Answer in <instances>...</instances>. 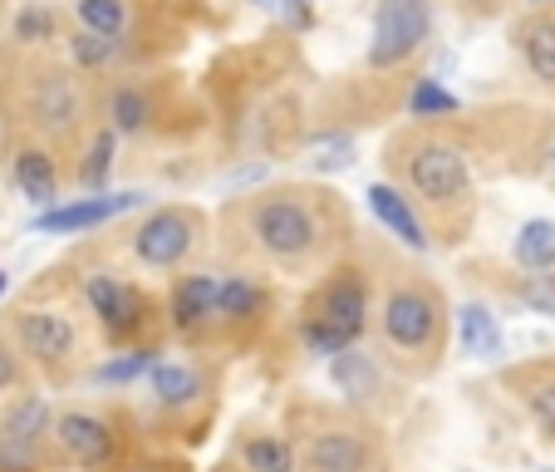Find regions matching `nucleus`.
I'll use <instances>...</instances> for the list:
<instances>
[{"label":"nucleus","mask_w":555,"mask_h":472,"mask_svg":"<svg viewBox=\"0 0 555 472\" xmlns=\"http://www.w3.org/2000/svg\"><path fill=\"white\" fill-rule=\"evenodd\" d=\"M275 5H281V11L291 15V25H300V30L314 21V0H275Z\"/></svg>","instance_id":"35"},{"label":"nucleus","mask_w":555,"mask_h":472,"mask_svg":"<svg viewBox=\"0 0 555 472\" xmlns=\"http://www.w3.org/2000/svg\"><path fill=\"white\" fill-rule=\"evenodd\" d=\"M369 207H374V217L384 221V227L393 231L403 246H413V252H428V231H423V221L413 217L409 197H399V192L388 188V182H374V188H369Z\"/></svg>","instance_id":"13"},{"label":"nucleus","mask_w":555,"mask_h":472,"mask_svg":"<svg viewBox=\"0 0 555 472\" xmlns=\"http://www.w3.org/2000/svg\"><path fill=\"white\" fill-rule=\"evenodd\" d=\"M266 310V291L251 276H227L217 281V315L221 320H256Z\"/></svg>","instance_id":"20"},{"label":"nucleus","mask_w":555,"mask_h":472,"mask_svg":"<svg viewBox=\"0 0 555 472\" xmlns=\"http://www.w3.org/2000/svg\"><path fill=\"white\" fill-rule=\"evenodd\" d=\"M516 261H521L526 271H551L555 266V221L531 217L516 231Z\"/></svg>","instance_id":"21"},{"label":"nucleus","mask_w":555,"mask_h":472,"mask_svg":"<svg viewBox=\"0 0 555 472\" xmlns=\"http://www.w3.org/2000/svg\"><path fill=\"white\" fill-rule=\"evenodd\" d=\"M409 182L433 207H452V202L467 192V163H462V153L448 143H423V148H413V157H409Z\"/></svg>","instance_id":"7"},{"label":"nucleus","mask_w":555,"mask_h":472,"mask_svg":"<svg viewBox=\"0 0 555 472\" xmlns=\"http://www.w3.org/2000/svg\"><path fill=\"white\" fill-rule=\"evenodd\" d=\"M147 384H153V399L163 409H188L202 399V374L192 365H178V359H153Z\"/></svg>","instance_id":"16"},{"label":"nucleus","mask_w":555,"mask_h":472,"mask_svg":"<svg viewBox=\"0 0 555 472\" xmlns=\"http://www.w3.org/2000/svg\"><path fill=\"white\" fill-rule=\"evenodd\" d=\"M433 30L428 0H378L374 11V40H369V64L374 69H393L403 64Z\"/></svg>","instance_id":"4"},{"label":"nucleus","mask_w":555,"mask_h":472,"mask_svg":"<svg viewBox=\"0 0 555 472\" xmlns=\"http://www.w3.org/2000/svg\"><path fill=\"white\" fill-rule=\"evenodd\" d=\"M349 153H354V143L345 133H325L314 143V168H349Z\"/></svg>","instance_id":"31"},{"label":"nucleus","mask_w":555,"mask_h":472,"mask_svg":"<svg viewBox=\"0 0 555 472\" xmlns=\"http://www.w3.org/2000/svg\"><path fill=\"white\" fill-rule=\"evenodd\" d=\"M85 301L114 335H133V330L143 326V295H138L133 285H124L118 276H89Z\"/></svg>","instance_id":"12"},{"label":"nucleus","mask_w":555,"mask_h":472,"mask_svg":"<svg viewBox=\"0 0 555 472\" xmlns=\"http://www.w3.org/2000/svg\"><path fill=\"white\" fill-rule=\"evenodd\" d=\"M251 237L275 261H305L320 246V221L300 197L275 192V197H261L251 207Z\"/></svg>","instance_id":"3"},{"label":"nucleus","mask_w":555,"mask_h":472,"mask_svg":"<svg viewBox=\"0 0 555 472\" xmlns=\"http://www.w3.org/2000/svg\"><path fill=\"white\" fill-rule=\"evenodd\" d=\"M409 114L413 118H438V114H457V99L438 85V79H418L409 94Z\"/></svg>","instance_id":"27"},{"label":"nucleus","mask_w":555,"mask_h":472,"mask_svg":"<svg viewBox=\"0 0 555 472\" xmlns=\"http://www.w3.org/2000/svg\"><path fill=\"white\" fill-rule=\"evenodd\" d=\"M15 384H21V359H15L11 345L0 340V394H11Z\"/></svg>","instance_id":"34"},{"label":"nucleus","mask_w":555,"mask_h":472,"mask_svg":"<svg viewBox=\"0 0 555 472\" xmlns=\"http://www.w3.org/2000/svg\"><path fill=\"white\" fill-rule=\"evenodd\" d=\"M114 50H118V44L104 40V35H94V30H79L69 40V54H74V64H79V69H99V64H108V60H114Z\"/></svg>","instance_id":"29"},{"label":"nucleus","mask_w":555,"mask_h":472,"mask_svg":"<svg viewBox=\"0 0 555 472\" xmlns=\"http://www.w3.org/2000/svg\"><path fill=\"white\" fill-rule=\"evenodd\" d=\"M11 178L35 207H54V197H60V173H54V157L44 148H21Z\"/></svg>","instance_id":"14"},{"label":"nucleus","mask_w":555,"mask_h":472,"mask_svg":"<svg viewBox=\"0 0 555 472\" xmlns=\"http://www.w3.org/2000/svg\"><path fill=\"white\" fill-rule=\"evenodd\" d=\"M143 192H118V197H79V202H64V207H44L35 217V231H50V237H69V231H89V227H104L114 221L118 212L138 207Z\"/></svg>","instance_id":"11"},{"label":"nucleus","mask_w":555,"mask_h":472,"mask_svg":"<svg viewBox=\"0 0 555 472\" xmlns=\"http://www.w3.org/2000/svg\"><path fill=\"white\" fill-rule=\"evenodd\" d=\"M50 35H54V15L44 11V5H25V11L15 15V40L40 44V40H50Z\"/></svg>","instance_id":"30"},{"label":"nucleus","mask_w":555,"mask_h":472,"mask_svg":"<svg viewBox=\"0 0 555 472\" xmlns=\"http://www.w3.org/2000/svg\"><path fill=\"white\" fill-rule=\"evenodd\" d=\"M457 335H462V349L467 355H502V326H496V315L487 305H462L457 310Z\"/></svg>","instance_id":"18"},{"label":"nucleus","mask_w":555,"mask_h":472,"mask_svg":"<svg viewBox=\"0 0 555 472\" xmlns=\"http://www.w3.org/2000/svg\"><path fill=\"white\" fill-rule=\"evenodd\" d=\"M526 64H531V74L541 79V85H555V21H535L526 25Z\"/></svg>","instance_id":"23"},{"label":"nucleus","mask_w":555,"mask_h":472,"mask_svg":"<svg viewBox=\"0 0 555 472\" xmlns=\"http://www.w3.org/2000/svg\"><path fill=\"white\" fill-rule=\"evenodd\" d=\"M153 118V109H147V94L133 85L114 89V99H108V128L114 133H138V128Z\"/></svg>","instance_id":"24"},{"label":"nucleus","mask_w":555,"mask_h":472,"mask_svg":"<svg viewBox=\"0 0 555 472\" xmlns=\"http://www.w3.org/2000/svg\"><path fill=\"white\" fill-rule=\"evenodd\" d=\"M114 148H118V133H114V128H104V133L89 143V157L79 163V182H85V188H104L108 168H114Z\"/></svg>","instance_id":"26"},{"label":"nucleus","mask_w":555,"mask_h":472,"mask_svg":"<svg viewBox=\"0 0 555 472\" xmlns=\"http://www.w3.org/2000/svg\"><path fill=\"white\" fill-rule=\"evenodd\" d=\"M74 114H79V99H74L69 79L64 74H40V85H35V124L69 128Z\"/></svg>","instance_id":"17"},{"label":"nucleus","mask_w":555,"mask_h":472,"mask_svg":"<svg viewBox=\"0 0 555 472\" xmlns=\"http://www.w3.org/2000/svg\"><path fill=\"white\" fill-rule=\"evenodd\" d=\"M521 301L535 305V310H545V315H555V281L551 276H535L531 285H521Z\"/></svg>","instance_id":"33"},{"label":"nucleus","mask_w":555,"mask_h":472,"mask_svg":"<svg viewBox=\"0 0 555 472\" xmlns=\"http://www.w3.org/2000/svg\"><path fill=\"white\" fill-rule=\"evenodd\" d=\"M197 246V217L182 207H163L133 231V256L153 271H172Z\"/></svg>","instance_id":"5"},{"label":"nucleus","mask_w":555,"mask_h":472,"mask_svg":"<svg viewBox=\"0 0 555 472\" xmlns=\"http://www.w3.org/2000/svg\"><path fill=\"white\" fill-rule=\"evenodd\" d=\"M369 326V285L359 271H335L325 281V291L310 301L300 320V335L310 345V355H339V349L359 345Z\"/></svg>","instance_id":"1"},{"label":"nucleus","mask_w":555,"mask_h":472,"mask_svg":"<svg viewBox=\"0 0 555 472\" xmlns=\"http://www.w3.org/2000/svg\"><path fill=\"white\" fill-rule=\"evenodd\" d=\"M335 365H330V374H335V384L345 388L349 399H374L378 394V369H374V359L364 355V349H339V355H330Z\"/></svg>","instance_id":"19"},{"label":"nucleus","mask_w":555,"mask_h":472,"mask_svg":"<svg viewBox=\"0 0 555 472\" xmlns=\"http://www.w3.org/2000/svg\"><path fill=\"white\" fill-rule=\"evenodd\" d=\"M251 5H261V11H271V5H275V0H251Z\"/></svg>","instance_id":"37"},{"label":"nucleus","mask_w":555,"mask_h":472,"mask_svg":"<svg viewBox=\"0 0 555 472\" xmlns=\"http://www.w3.org/2000/svg\"><path fill=\"white\" fill-rule=\"evenodd\" d=\"M526 404H531V413L541 419L545 438H555V379H551V384H535L531 394H526Z\"/></svg>","instance_id":"32"},{"label":"nucleus","mask_w":555,"mask_h":472,"mask_svg":"<svg viewBox=\"0 0 555 472\" xmlns=\"http://www.w3.org/2000/svg\"><path fill=\"white\" fill-rule=\"evenodd\" d=\"M50 433H54L50 404H44L40 394L21 399L11 413H5V419H0V468H5V472H30Z\"/></svg>","instance_id":"6"},{"label":"nucleus","mask_w":555,"mask_h":472,"mask_svg":"<svg viewBox=\"0 0 555 472\" xmlns=\"http://www.w3.org/2000/svg\"><path fill=\"white\" fill-rule=\"evenodd\" d=\"M217 315V276H188V281H178V291H172V326L182 330V335H192V330H202Z\"/></svg>","instance_id":"15"},{"label":"nucleus","mask_w":555,"mask_h":472,"mask_svg":"<svg viewBox=\"0 0 555 472\" xmlns=\"http://www.w3.org/2000/svg\"><path fill=\"white\" fill-rule=\"evenodd\" d=\"M54 443H60V452L69 462H79V468H108L118 452V438L114 429H108L99 413H85V409H69L54 419Z\"/></svg>","instance_id":"8"},{"label":"nucleus","mask_w":555,"mask_h":472,"mask_svg":"<svg viewBox=\"0 0 555 472\" xmlns=\"http://www.w3.org/2000/svg\"><path fill=\"white\" fill-rule=\"evenodd\" d=\"M374 443L359 429H320L305 443V472H369Z\"/></svg>","instance_id":"10"},{"label":"nucleus","mask_w":555,"mask_h":472,"mask_svg":"<svg viewBox=\"0 0 555 472\" xmlns=\"http://www.w3.org/2000/svg\"><path fill=\"white\" fill-rule=\"evenodd\" d=\"M74 15H79V30H94L104 40H124L128 30V5L124 0H74Z\"/></svg>","instance_id":"22"},{"label":"nucleus","mask_w":555,"mask_h":472,"mask_svg":"<svg viewBox=\"0 0 555 472\" xmlns=\"http://www.w3.org/2000/svg\"><path fill=\"white\" fill-rule=\"evenodd\" d=\"M153 349H128V355H118V359H108L104 369H99V384H133L138 374H147L153 369Z\"/></svg>","instance_id":"28"},{"label":"nucleus","mask_w":555,"mask_h":472,"mask_svg":"<svg viewBox=\"0 0 555 472\" xmlns=\"http://www.w3.org/2000/svg\"><path fill=\"white\" fill-rule=\"evenodd\" d=\"M242 458L251 472H295V448L285 438H266V433L261 438H246Z\"/></svg>","instance_id":"25"},{"label":"nucleus","mask_w":555,"mask_h":472,"mask_svg":"<svg viewBox=\"0 0 555 472\" xmlns=\"http://www.w3.org/2000/svg\"><path fill=\"white\" fill-rule=\"evenodd\" d=\"M15 340H21V349L30 359H40V365H64V359L74 355V326L69 315L60 310H35V305H25V310H15Z\"/></svg>","instance_id":"9"},{"label":"nucleus","mask_w":555,"mask_h":472,"mask_svg":"<svg viewBox=\"0 0 555 472\" xmlns=\"http://www.w3.org/2000/svg\"><path fill=\"white\" fill-rule=\"evenodd\" d=\"M384 345L403 359H433L442 349V310L423 285H403L384 301Z\"/></svg>","instance_id":"2"},{"label":"nucleus","mask_w":555,"mask_h":472,"mask_svg":"<svg viewBox=\"0 0 555 472\" xmlns=\"http://www.w3.org/2000/svg\"><path fill=\"white\" fill-rule=\"evenodd\" d=\"M5 285H11V276H5V271H0V295H5Z\"/></svg>","instance_id":"36"}]
</instances>
